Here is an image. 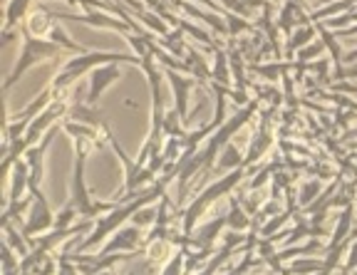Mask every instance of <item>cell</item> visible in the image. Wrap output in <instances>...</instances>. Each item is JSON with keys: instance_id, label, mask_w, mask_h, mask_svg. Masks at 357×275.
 <instances>
[{"instance_id": "1", "label": "cell", "mask_w": 357, "mask_h": 275, "mask_svg": "<svg viewBox=\"0 0 357 275\" xmlns=\"http://www.w3.org/2000/svg\"><path fill=\"white\" fill-rule=\"evenodd\" d=\"M109 62H129V65H139L142 68L139 57L122 55V52H82V55L73 57V60H67L65 65H62L60 74L52 79V90H55V95H60V92L67 90L75 79L82 77L84 72L102 68V65H109Z\"/></svg>"}, {"instance_id": "2", "label": "cell", "mask_w": 357, "mask_h": 275, "mask_svg": "<svg viewBox=\"0 0 357 275\" xmlns=\"http://www.w3.org/2000/svg\"><path fill=\"white\" fill-rule=\"evenodd\" d=\"M243 176H245V166H241V168H234L229 176H223V179H218V181H213L211 186H208L206 191L204 194H199V196L194 198V201L186 206V211H184V236H194V228H196V221L204 216V211H206L208 206H211L216 198H221V196H229L231 191H234L236 186L243 181Z\"/></svg>"}, {"instance_id": "3", "label": "cell", "mask_w": 357, "mask_h": 275, "mask_svg": "<svg viewBox=\"0 0 357 275\" xmlns=\"http://www.w3.org/2000/svg\"><path fill=\"white\" fill-rule=\"evenodd\" d=\"M60 52H62V47L57 45V42H52L50 38H35V35L25 33L22 35V52H20V57H17L10 77L6 79V90H10L13 84L22 77V72H28L33 65H38V62H43V60H50V57L60 55Z\"/></svg>"}, {"instance_id": "4", "label": "cell", "mask_w": 357, "mask_h": 275, "mask_svg": "<svg viewBox=\"0 0 357 275\" xmlns=\"http://www.w3.org/2000/svg\"><path fill=\"white\" fill-rule=\"evenodd\" d=\"M73 206L77 208V214L84 216L87 221H92L97 214H109L119 206V201L112 203H102V201H92L87 194V186H84V146L77 144V162H75V171H73Z\"/></svg>"}, {"instance_id": "5", "label": "cell", "mask_w": 357, "mask_h": 275, "mask_svg": "<svg viewBox=\"0 0 357 275\" xmlns=\"http://www.w3.org/2000/svg\"><path fill=\"white\" fill-rule=\"evenodd\" d=\"M28 191H30V196H33V208H30L28 221L22 226V236L33 238L40 230L52 228V226H55V216H52L50 206H47V201H45L40 189H28Z\"/></svg>"}, {"instance_id": "6", "label": "cell", "mask_w": 357, "mask_h": 275, "mask_svg": "<svg viewBox=\"0 0 357 275\" xmlns=\"http://www.w3.org/2000/svg\"><path fill=\"white\" fill-rule=\"evenodd\" d=\"M119 74H122L119 72V62H109V65H102V68L92 70V77H89V97H87L89 107H97L102 92H105L112 82H117Z\"/></svg>"}, {"instance_id": "7", "label": "cell", "mask_w": 357, "mask_h": 275, "mask_svg": "<svg viewBox=\"0 0 357 275\" xmlns=\"http://www.w3.org/2000/svg\"><path fill=\"white\" fill-rule=\"evenodd\" d=\"M256 107H258L256 102H251L248 107H241L238 112L234 114V117L226 119V122H223L221 129H216V134H211V139L216 141L218 146H226V144H229L231 136H234L236 132H238L241 127H243V124L251 122V117H253V114H256Z\"/></svg>"}, {"instance_id": "8", "label": "cell", "mask_w": 357, "mask_h": 275, "mask_svg": "<svg viewBox=\"0 0 357 275\" xmlns=\"http://www.w3.org/2000/svg\"><path fill=\"white\" fill-rule=\"evenodd\" d=\"M167 77H169V84H172L174 90V109L178 112V117L189 122L186 117V109H189V92L194 87V79H186L176 72V70H167Z\"/></svg>"}, {"instance_id": "9", "label": "cell", "mask_w": 357, "mask_h": 275, "mask_svg": "<svg viewBox=\"0 0 357 275\" xmlns=\"http://www.w3.org/2000/svg\"><path fill=\"white\" fill-rule=\"evenodd\" d=\"M65 104H62V102H52L50 107L45 109L43 114H40V117H35L33 122H30V127H28V132H25V141H28L30 146H35V141L40 139V134H43V132H50L47 129V127H50L52 122H55L57 117H60V114H65Z\"/></svg>"}, {"instance_id": "10", "label": "cell", "mask_w": 357, "mask_h": 275, "mask_svg": "<svg viewBox=\"0 0 357 275\" xmlns=\"http://www.w3.org/2000/svg\"><path fill=\"white\" fill-rule=\"evenodd\" d=\"M139 238L142 236H139V228H137V226H124V228H119L117 233H114V238H112V241L102 248L100 256L105 258V256H112V253L134 251V248L139 246Z\"/></svg>"}, {"instance_id": "11", "label": "cell", "mask_w": 357, "mask_h": 275, "mask_svg": "<svg viewBox=\"0 0 357 275\" xmlns=\"http://www.w3.org/2000/svg\"><path fill=\"white\" fill-rule=\"evenodd\" d=\"M62 20H73V23L92 25V28H112L119 33H129V25L122 17H112L109 13H87V15H57Z\"/></svg>"}, {"instance_id": "12", "label": "cell", "mask_w": 357, "mask_h": 275, "mask_svg": "<svg viewBox=\"0 0 357 275\" xmlns=\"http://www.w3.org/2000/svg\"><path fill=\"white\" fill-rule=\"evenodd\" d=\"M176 8L178 10L189 13V15H194L196 20H204L213 33H223L226 38H229V25H226V17L223 15H218V13H213V10H201V8L191 6V3H186V0H178Z\"/></svg>"}, {"instance_id": "13", "label": "cell", "mask_w": 357, "mask_h": 275, "mask_svg": "<svg viewBox=\"0 0 357 275\" xmlns=\"http://www.w3.org/2000/svg\"><path fill=\"white\" fill-rule=\"evenodd\" d=\"M33 0H8L6 8V28H3V42L13 38V28L20 23L22 17L28 15V8Z\"/></svg>"}, {"instance_id": "14", "label": "cell", "mask_w": 357, "mask_h": 275, "mask_svg": "<svg viewBox=\"0 0 357 275\" xmlns=\"http://www.w3.org/2000/svg\"><path fill=\"white\" fill-rule=\"evenodd\" d=\"M223 226H229V216H221V219L211 221V223L201 226L199 233L196 236H191V241H194L196 248H213V241H216L218 236H221V228Z\"/></svg>"}, {"instance_id": "15", "label": "cell", "mask_w": 357, "mask_h": 275, "mask_svg": "<svg viewBox=\"0 0 357 275\" xmlns=\"http://www.w3.org/2000/svg\"><path fill=\"white\" fill-rule=\"evenodd\" d=\"M30 186V166L28 162H17L13 166V176H10V198L8 203L13 201H22V191Z\"/></svg>"}, {"instance_id": "16", "label": "cell", "mask_w": 357, "mask_h": 275, "mask_svg": "<svg viewBox=\"0 0 357 275\" xmlns=\"http://www.w3.org/2000/svg\"><path fill=\"white\" fill-rule=\"evenodd\" d=\"M213 57H216V62H213V77H211V82H218V84H223V87H234V72H231L229 52H223L221 47H216Z\"/></svg>"}, {"instance_id": "17", "label": "cell", "mask_w": 357, "mask_h": 275, "mask_svg": "<svg viewBox=\"0 0 357 275\" xmlns=\"http://www.w3.org/2000/svg\"><path fill=\"white\" fill-rule=\"evenodd\" d=\"M315 33H318V28L315 25H303V28H296V33L288 38V47H285V55H296L298 50H303V47H307L310 42H315Z\"/></svg>"}, {"instance_id": "18", "label": "cell", "mask_w": 357, "mask_h": 275, "mask_svg": "<svg viewBox=\"0 0 357 275\" xmlns=\"http://www.w3.org/2000/svg\"><path fill=\"white\" fill-rule=\"evenodd\" d=\"M70 114H73L79 124H87V127H102V129L107 127L105 114L97 107H89V104H75V107L70 109Z\"/></svg>"}, {"instance_id": "19", "label": "cell", "mask_w": 357, "mask_h": 275, "mask_svg": "<svg viewBox=\"0 0 357 275\" xmlns=\"http://www.w3.org/2000/svg\"><path fill=\"white\" fill-rule=\"evenodd\" d=\"M293 68H298V62H273V65H253L251 72L261 74L268 82H275L278 77H283L285 72H290Z\"/></svg>"}, {"instance_id": "20", "label": "cell", "mask_w": 357, "mask_h": 275, "mask_svg": "<svg viewBox=\"0 0 357 275\" xmlns=\"http://www.w3.org/2000/svg\"><path fill=\"white\" fill-rule=\"evenodd\" d=\"M352 216H355V211H352V206H345V208H342L340 221H337V226H335L333 238H330V248L340 246L342 241H347V238H350V230H352Z\"/></svg>"}, {"instance_id": "21", "label": "cell", "mask_w": 357, "mask_h": 275, "mask_svg": "<svg viewBox=\"0 0 357 275\" xmlns=\"http://www.w3.org/2000/svg\"><path fill=\"white\" fill-rule=\"evenodd\" d=\"M55 23H50V17H47V13L38 10L35 15L28 17V28H25V33L35 35V38H43V33H50V28Z\"/></svg>"}, {"instance_id": "22", "label": "cell", "mask_w": 357, "mask_h": 275, "mask_svg": "<svg viewBox=\"0 0 357 275\" xmlns=\"http://www.w3.org/2000/svg\"><path fill=\"white\" fill-rule=\"evenodd\" d=\"M323 270V260L318 258H298L288 265L290 275H310V273H320Z\"/></svg>"}, {"instance_id": "23", "label": "cell", "mask_w": 357, "mask_h": 275, "mask_svg": "<svg viewBox=\"0 0 357 275\" xmlns=\"http://www.w3.org/2000/svg\"><path fill=\"white\" fill-rule=\"evenodd\" d=\"M221 162H218V168H241L245 166V159H241V152H238V146L234 144H226L223 146V154H221Z\"/></svg>"}, {"instance_id": "24", "label": "cell", "mask_w": 357, "mask_h": 275, "mask_svg": "<svg viewBox=\"0 0 357 275\" xmlns=\"http://www.w3.org/2000/svg\"><path fill=\"white\" fill-rule=\"evenodd\" d=\"M251 226L248 211H243V206H238L236 201H231V214H229V228L231 230H245Z\"/></svg>"}, {"instance_id": "25", "label": "cell", "mask_w": 357, "mask_h": 275, "mask_svg": "<svg viewBox=\"0 0 357 275\" xmlns=\"http://www.w3.org/2000/svg\"><path fill=\"white\" fill-rule=\"evenodd\" d=\"M226 25H229V40L238 38L241 33H245V30H253V23H248L243 15H236V13H226Z\"/></svg>"}, {"instance_id": "26", "label": "cell", "mask_w": 357, "mask_h": 275, "mask_svg": "<svg viewBox=\"0 0 357 275\" xmlns=\"http://www.w3.org/2000/svg\"><path fill=\"white\" fill-rule=\"evenodd\" d=\"M3 228H6V233H8V238H6V243L13 248V251L20 256V258H28L30 256V248L22 243V238H20V233H17L15 228H13V223H3Z\"/></svg>"}, {"instance_id": "27", "label": "cell", "mask_w": 357, "mask_h": 275, "mask_svg": "<svg viewBox=\"0 0 357 275\" xmlns=\"http://www.w3.org/2000/svg\"><path fill=\"white\" fill-rule=\"evenodd\" d=\"M290 211H283V214H275L273 219L268 221L266 226H261V236L263 238H273L275 233H280V228H283L285 223H288V219H290Z\"/></svg>"}, {"instance_id": "28", "label": "cell", "mask_w": 357, "mask_h": 275, "mask_svg": "<svg viewBox=\"0 0 357 275\" xmlns=\"http://www.w3.org/2000/svg\"><path fill=\"white\" fill-rule=\"evenodd\" d=\"M65 132H67V134H73L75 139H87V141H95L97 139L95 127H87V124L65 122Z\"/></svg>"}, {"instance_id": "29", "label": "cell", "mask_w": 357, "mask_h": 275, "mask_svg": "<svg viewBox=\"0 0 357 275\" xmlns=\"http://www.w3.org/2000/svg\"><path fill=\"white\" fill-rule=\"evenodd\" d=\"M318 196H320V179H312V181H307V184L301 189L298 203H301V208H307Z\"/></svg>"}, {"instance_id": "30", "label": "cell", "mask_w": 357, "mask_h": 275, "mask_svg": "<svg viewBox=\"0 0 357 275\" xmlns=\"http://www.w3.org/2000/svg\"><path fill=\"white\" fill-rule=\"evenodd\" d=\"M325 52V45H323V40L320 42H310L307 47H303V50L296 52V62H301V65H310L315 57H320Z\"/></svg>"}, {"instance_id": "31", "label": "cell", "mask_w": 357, "mask_h": 275, "mask_svg": "<svg viewBox=\"0 0 357 275\" xmlns=\"http://www.w3.org/2000/svg\"><path fill=\"white\" fill-rule=\"evenodd\" d=\"M47 35H50V40H52V42H57V45H60V47H67V50H75V52H79V55H82V47H79V45H75L73 40L67 38V33L60 28V25H52V28H50V33H47Z\"/></svg>"}, {"instance_id": "32", "label": "cell", "mask_w": 357, "mask_h": 275, "mask_svg": "<svg viewBox=\"0 0 357 275\" xmlns=\"http://www.w3.org/2000/svg\"><path fill=\"white\" fill-rule=\"evenodd\" d=\"M156 219H159V211H154V208H149V206L139 208V211L132 216V221H134L137 228H146V226L156 223Z\"/></svg>"}, {"instance_id": "33", "label": "cell", "mask_w": 357, "mask_h": 275, "mask_svg": "<svg viewBox=\"0 0 357 275\" xmlns=\"http://www.w3.org/2000/svg\"><path fill=\"white\" fill-rule=\"evenodd\" d=\"M75 216H79V214H77V208H75L73 203H67L65 211H60V214H57L55 228H70V223L75 221Z\"/></svg>"}, {"instance_id": "34", "label": "cell", "mask_w": 357, "mask_h": 275, "mask_svg": "<svg viewBox=\"0 0 357 275\" xmlns=\"http://www.w3.org/2000/svg\"><path fill=\"white\" fill-rule=\"evenodd\" d=\"M184 263H186V253H184V248L174 256L172 260L167 263V268H164V273L162 275H181V268H184Z\"/></svg>"}, {"instance_id": "35", "label": "cell", "mask_w": 357, "mask_h": 275, "mask_svg": "<svg viewBox=\"0 0 357 275\" xmlns=\"http://www.w3.org/2000/svg\"><path fill=\"white\" fill-rule=\"evenodd\" d=\"M218 3H221L223 10H226V13H236V15L248 17L253 13V10H248V8H245L243 3H241V0H218Z\"/></svg>"}, {"instance_id": "36", "label": "cell", "mask_w": 357, "mask_h": 275, "mask_svg": "<svg viewBox=\"0 0 357 275\" xmlns=\"http://www.w3.org/2000/svg\"><path fill=\"white\" fill-rule=\"evenodd\" d=\"M345 270L347 273H350V270H357V241L352 243V248H350V258H347Z\"/></svg>"}, {"instance_id": "37", "label": "cell", "mask_w": 357, "mask_h": 275, "mask_svg": "<svg viewBox=\"0 0 357 275\" xmlns=\"http://www.w3.org/2000/svg\"><path fill=\"white\" fill-rule=\"evenodd\" d=\"M57 275H77V270H75L73 260L62 258V260H60V273H57Z\"/></svg>"}, {"instance_id": "38", "label": "cell", "mask_w": 357, "mask_h": 275, "mask_svg": "<svg viewBox=\"0 0 357 275\" xmlns=\"http://www.w3.org/2000/svg\"><path fill=\"white\" fill-rule=\"evenodd\" d=\"M357 62V50H352V52H347V57L342 60V65H355Z\"/></svg>"}, {"instance_id": "39", "label": "cell", "mask_w": 357, "mask_h": 275, "mask_svg": "<svg viewBox=\"0 0 357 275\" xmlns=\"http://www.w3.org/2000/svg\"><path fill=\"white\" fill-rule=\"evenodd\" d=\"M273 275H290V273H273Z\"/></svg>"}, {"instance_id": "40", "label": "cell", "mask_w": 357, "mask_h": 275, "mask_svg": "<svg viewBox=\"0 0 357 275\" xmlns=\"http://www.w3.org/2000/svg\"><path fill=\"white\" fill-rule=\"evenodd\" d=\"M355 275H357V270H355Z\"/></svg>"}]
</instances>
